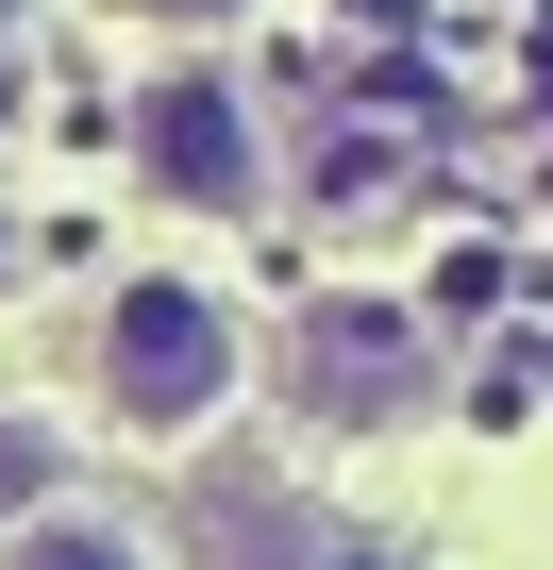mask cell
<instances>
[{"instance_id": "obj_6", "label": "cell", "mask_w": 553, "mask_h": 570, "mask_svg": "<svg viewBox=\"0 0 553 570\" xmlns=\"http://www.w3.org/2000/svg\"><path fill=\"white\" fill-rule=\"evenodd\" d=\"M268 570H369V553H353V537H336V553H268Z\"/></svg>"}, {"instance_id": "obj_5", "label": "cell", "mask_w": 553, "mask_h": 570, "mask_svg": "<svg viewBox=\"0 0 553 570\" xmlns=\"http://www.w3.org/2000/svg\"><path fill=\"white\" fill-rule=\"evenodd\" d=\"M51 470H68L51 420H0V520H51Z\"/></svg>"}, {"instance_id": "obj_3", "label": "cell", "mask_w": 553, "mask_h": 570, "mask_svg": "<svg viewBox=\"0 0 553 570\" xmlns=\"http://www.w3.org/2000/svg\"><path fill=\"white\" fill-rule=\"evenodd\" d=\"M419 320L403 303H319L303 320V353H286V386L319 403V420H419Z\"/></svg>"}, {"instance_id": "obj_2", "label": "cell", "mask_w": 553, "mask_h": 570, "mask_svg": "<svg viewBox=\"0 0 553 570\" xmlns=\"http://www.w3.org/2000/svg\"><path fill=\"white\" fill-rule=\"evenodd\" d=\"M135 168H151V202H185V218H251V202H268V135H251L235 68H151V85H135Z\"/></svg>"}, {"instance_id": "obj_7", "label": "cell", "mask_w": 553, "mask_h": 570, "mask_svg": "<svg viewBox=\"0 0 553 570\" xmlns=\"http://www.w3.org/2000/svg\"><path fill=\"white\" fill-rule=\"evenodd\" d=\"M0 118H18V68H0Z\"/></svg>"}, {"instance_id": "obj_8", "label": "cell", "mask_w": 553, "mask_h": 570, "mask_svg": "<svg viewBox=\"0 0 553 570\" xmlns=\"http://www.w3.org/2000/svg\"><path fill=\"white\" fill-rule=\"evenodd\" d=\"M0 35H18V0H0Z\"/></svg>"}, {"instance_id": "obj_4", "label": "cell", "mask_w": 553, "mask_h": 570, "mask_svg": "<svg viewBox=\"0 0 553 570\" xmlns=\"http://www.w3.org/2000/svg\"><path fill=\"white\" fill-rule=\"evenodd\" d=\"M18 570H151V537H135V520H68V503H51V520H18Z\"/></svg>"}, {"instance_id": "obj_1", "label": "cell", "mask_w": 553, "mask_h": 570, "mask_svg": "<svg viewBox=\"0 0 553 570\" xmlns=\"http://www.w3.org/2000/svg\"><path fill=\"white\" fill-rule=\"evenodd\" d=\"M85 370H101V420H135V436H201V420L235 403L251 336H235V303H218L201 268H135L118 303H101V336H85Z\"/></svg>"}]
</instances>
